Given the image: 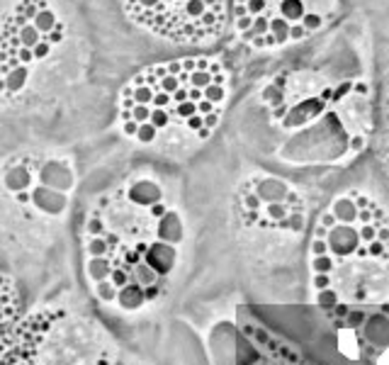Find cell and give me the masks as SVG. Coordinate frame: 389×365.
I'll return each mask as SVG.
<instances>
[{
  "label": "cell",
  "mask_w": 389,
  "mask_h": 365,
  "mask_svg": "<svg viewBox=\"0 0 389 365\" xmlns=\"http://www.w3.org/2000/svg\"><path fill=\"white\" fill-rule=\"evenodd\" d=\"M158 129L151 124V122H141L139 124V129H136V137H134V142H139V144H153L156 139H158Z\"/></svg>",
  "instance_id": "cell-12"
},
{
  "label": "cell",
  "mask_w": 389,
  "mask_h": 365,
  "mask_svg": "<svg viewBox=\"0 0 389 365\" xmlns=\"http://www.w3.org/2000/svg\"><path fill=\"white\" fill-rule=\"evenodd\" d=\"M88 275L100 283V280H107L110 278V261L105 256H90L88 258Z\"/></svg>",
  "instance_id": "cell-10"
},
{
  "label": "cell",
  "mask_w": 389,
  "mask_h": 365,
  "mask_svg": "<svg viewBox=\"0 0 389 365\" xmlns=\"http://www.w3.org/2000/svg\"><path fill=\"white\" fill-rule=\"evenodd\" d=\"M241 212L248 226L277 229L282 234L299 236L307 226L309 202L299 188L285 178L256 173L251 175L239 193Z\"/></svg>",
  "instance_id": "cell-6"
},
{
  "label": "cell",
  "mask_w": 389,
  "mask_h": 365,
  "mask_svg": "<svg viewBox=\"0 0 389 365\" xmlns=\"http://www.w3.org/2000/svg\"><path fill=\"white\" fill-rule=\"evenodd\" d=\"M17 312H20L17 288L5 273H0V336L12 326V321L17 319Z\"/></svg>",
  "instance_id": "cell-7"
},
{
  "label": "cell",
  "mask_w": 389,
  "mask_h": 365,
  "mask_svg": "<svg viewBox=\"0 0 389 365\" xmlns=\"http://www.w3.org/2000/svg\"><path fill=\"white\" fill-rule=\"evenodd\" d=\"M343 15V0H229L236 39L246 49L265 54L328 34Z\"/></svg>",
  "instance_id": "cell-4"
},
{
  "label": "cell",
  "mask_w": 389,
  "mask_h": 365,
  "mask_svg": "<svg viewBox=\"0 0 389 365\" xmlns=\"http://www.w3.org/2000/svg\"><path fill=\"white\" fill-rule=\"evenodd\" d=\"M338 24L319 61L275 73L258 90L287 161L345 166L375 142L380 100L372 34L365 22Z\"/></svg>",
  "instance_id": "cell-1"
},
{
  "label": "cell",
  "mask_w": 389,
  "mask_h": 365,
  "mask_svg": "<svg viewBox=\"0 0 389 365\" xmlns=\"http://www.w3.org/2000/svg\"><path fill=\"white\" fill-rule=\"evenodd\" d=\"M34 183V170H32V163L29 158H17L12 163H7L5 168V175H2V185L15 195V193H22V190H29Z\"/></svg>",
  "instance_id": "cell-8"
},
{
  "label": "cell",
  "mask_w": 389,
  "mask_h": 365,
  "mask_svg": "<svg viewBox=\"0 0 389 365\" xmlns=\"http://www.w3.org/2000/svg\"><path fill=\"white\" fill-rule=\"evenodd\" d=\"M120 129H122L124 137L134 139V137H136V129H139V122H136V120H120Z\"/></svg>",
  "instance_id": "cell-15"
},
{
  "label": "cell",
  "mask_w": 389,
  "mask_h": 365,
  "mask_svg": "<svg viewBox=\"0 0 389 365\" xmlns=\"http://www.w3.org/2000/svg\"><path fill=\"white\" fill-rule=\"evenodd\" d=\"M127 15L175 44L209 47L229 27V0H127Z\"/></svg>",
  "instance_id": "cell-5"
},
{
  "label": "cell",
  "mask_w": 389,
  "mask_h": 365,
  "mask_svg": "<svg viewBox=\"0 0 389 365\" xmlns=\"http://www.w3.org/2000/svg\"><path fill=\"white\" fill-rule=\"evenodd\" d=\"M148 122H151V124H153L158 132H163V129H168V127H170L173 117H170V112H168L166 107H151Z\"/></svg>",
  "instance_id": "cell-11"
},
{
  "label": "cell",
  "mask_w": 389,
  "mask_h": 365,
  "mask_svg": "<svg viewBox=\"0 0 389 365\" xmlns=\"http://www.w3.org/2000/svg\"><path fill=\"white\" fill-rule=\"evenodd\" d=\"M0 365H115V351L93 321L47 307L0 336Z\"/></svg>",
  "instance_id": "cell-3"
},
{
  "label": "cell",
  "mask_w": 389,
  "mask_h": 365,
  "mask_svg": "<svg viewBox=\"0 0 389 365\" xmlns=\"http://www.w3.org/2000/svg\"><path fill=\"white\" fill-rule=\"evenodd\" d=\"M88 256H105L107 253V243L102 236H88Z\"/></svg>",
  "instance_id": "cell-14"
},
{
  "label": "cell",
  "mask_w": 389,
  "mask_h": 365,
  "mask_svg": "<svg viewBox=\"0 0 389 365\" xmlns=\"http://www.w3.org/2000/svg\"><path fill=\"white\" fill-rule=\"evenodd\" d=\"M95 292H97V297H100L102 302H112V299L117 297V288L112 285L110 278H107V280H100V283L95 285Z\"/></svg>",
  "instance_id": "cell-13"
},
{
  "label": "cell",
  "mask_w": 389,
  "mask_h": 365,
  "mask_svg": "<svg viewBox=\"0 0 389 365\" xmlns=\"http://www.w3.org/2000/svg\"><path fill=\"white\" fill-rule=\"evenodd\" d=\"M309 268L316 290L345 299L389 294V212L367 190L338 193L316 219L309 241Z\"/></svg>",
  "instance_id": "cell-2"
},
{
  "label": "cell",
  "mask_w": 389,
  "mask_h": 365,
  "mask_svg": "<svg viewBox=\"0 0 389 365\" xmlns=\"http://www.w3.org/2000/svg\"><path fill=\"white\" fill-rule=\"evenodd\" d=\"M375 151H377V161L385 168L389 178V97L380 105V117H377V134H375Z\"/></svg>",
  "instance_id": "cell-9"
}]
</instances>
